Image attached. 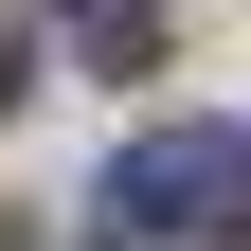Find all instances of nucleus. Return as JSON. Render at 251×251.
I'll use <instances>...</instances> for the list:
<instances>
[{"label":"nucleus","mask_w":251,"mask_h":251,"mask_svg":"<svg viewBox=\"0 0 251 251\" xmlns=\"http://www.w3.org/2000/svg\"><path fill=\"white\" fill-rule=\"evenodd\" d=\"M0 251H18V215H0Z\"/></svg>","instance_id":"7ed1b4c3"},{"label":"nucleus","mask_w":251,"mask_h":251,"mask_svg":"<svg viewBox=\"0 0 251 251\" xmlns=\"http://www.w3.org/2000/svg\"><path fill=\"white\" fill-rule=\"evenodd\" d=\"M233 215H251V126H162V144L108 162V233H198V251H233Z\"/></svg>","instance_id":"f257e3e1"},{"label":"nucleus","mask_w":251,"mask_h":251,"mask_svg":"<svg viewBox=\"0 0 251 251\" xmlns=\"http://www.w3.org/2000/svg\"><path fill=\"white\" fill-rule=\"evenodd\" d=\"M72 54L90 72H144V54H162V0H72Z\"/></svg>","instance_id":"f03ea898"}]
</instances>
